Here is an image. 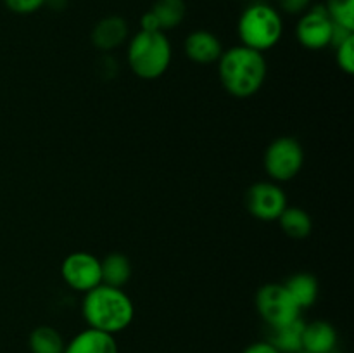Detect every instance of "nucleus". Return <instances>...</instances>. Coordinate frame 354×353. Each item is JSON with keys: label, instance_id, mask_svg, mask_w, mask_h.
<instances>
[{"label": "nucleus", "instance_id": "nucleus-1", "mask_svg": "<svg viewBox=\"0 0 354 353\" xmlns=\"http://www.w3.org/2000/svg\"><path fill=\"white\" fill-rule=\"evenodd\" d=\"M82 314L88 327L114 336L133 322L135 307L121 287L99 284L85 293Z\"/></svg>", "mask_w": 354, "mask_h": 353}, {"label": "nucleus", "instance_id": "nucleus-2", "mask_svg": "<svg viewBox=\"0 0 354 353\" xmlns=\"http://www.w3.org/2000/svg\"><path fill=\"white\" fill-rule=\"evenodd\" d=\"M218 71L225 90L239 99H248L261 90L266 78V61L263 52L237 45L223 51L218 59Z\"/></svg>", "mask_w": 354, "mask_h": 353}, {"label": "nucleus", "instance_id": "nucleus-3", "mask_svg": "<svg viewBox=\"0 0 354 353\" xmlns=\"http://www.w3.org/2000/svg\"><path fill=\"white\" fill-rule=\"evenodd\" d=\"M171 44L165 31H138L128 44V64L142 80H156L171 64Z\"/></svg>", "mask_w": 354, "mask_h": 353}, {"label": "nucleus", "instance_id": "nucleus-4", "mask_svg": "<svg viewBox=\"0 0 354 353\" xmlns=\"http://www.w3.org/2000/svg\"><path fill=\"white\" fill-rule=\"evenodd\" d=\"M237 33L244 47L254 48L258 52L270 51L282 38V16L268 3L254 2L242 10L237 23Z\"/></svg>", "mask_w": 354, "mask_h": 353}, {"label": "nucleus", "instance_id": "nucleus-5", "mask_svg": "<svg viewBox=\"0 0 354 353\" xmlns=\"http://www.w3.org/2000/svg\"><path fill=\"white\" fill-rule=\"evenodd\" d=\"M304 165V151L299 141L292 137H279L266 147L265 170L275 182H289L296 179Z\"/></svg>", "mask_w": 354, "mask_h": 353}, {"label": "nucleus", "instance_id": "nucleus-6", "mask_svg": "<svg viewBox=\"0 0 354 353\" xmlns=\"http://www.w3.org/2000/svg\"><path fill=\"white\" fill-rule=\"evenodd\" d=\"M256 308L272 329L282 327L299 318V307L290 298L283 284H265L256 294Z\"/></svg>", "mask_w": 354, "mask_h": 353}, {"label": "nucleus", "instance_id": "nucleus-7", "mask_svg": "<svg viewBox=\"0 0 354 353\" xmlns=\"http://www.w3.org/2000/svg\"><path fill=\"white\" fill-rule=\"evenodd\" d=\"M61 275L73 291L86 293V291L102 284L100 260L95 255L86 251L71 253L62 262Z\"/></svg>", "mask_w": 354, "mask_h": 353}, {"label": "nucleus", "instance_id": "nucleus-8", "mask_svg": "<svg viewBox=\"0 0 354 353\" xmlns=\"http://www.w3.org/2000/svg\"><path fill=\"white\" fill-rule=\"evenodd\" d=\"M245 206L258 220L273 221L279 220L287 208V196L275 182H258L249 187L245 194Z\"/></svg>", "mask_w": 354, "mask_h": 353}, {"label": "nucleus", "instance_id": "nucleus-9", "mask_svg": "<svg viewBox=\"0 0 354 353\" xmlns=\"http://www.w3.org/2000/svg\"><path fill=\"white\" fill-rule=\"evenodd\" d=\"M334 23L328 17L325 6H315L303 12L296 26V38L304 48L320 51L332 44Z\"/></svg>", "mask_w": 354, "mask_h": 353}, {"label": "nucleus", "instance_id": "nucleus-10", "mask_svg": "<svg viewBox=\"0 0 354 353\" xmlns=\"http://www.w3.org/2000/svg\"><path fill=\"white\" fill-rule=\"evenodd\" d=\"M185 54L190 61L197 64H213L223 54V45L220 38L207 30H196L185 38Z\"/></svg>", "mask_w": 354, "mask_h": 353}, {"label": "nucleus", "instance_id": "nucleus-11", "mask_svg": "<svg viewBox=\"0 0 354 353\" xmlns=\"http://www.w3.org/2000/svg\"><path fill=\"white\" fill-rule=\"evenodd\" d=\"M92 44L99 51L111 52L123 45L128 38V23L121 16H107L102 17L99 23L93 26Z\"/></svg>", "mask_w": 354, "mask_h": 353}, {"label": "nucleus", "instance_id": "nucleus-12", "mask_svg": "<svg viewBox=\"0 0 354 353\" xmlns=\"http://www.w3.org/2000/svg\"><path fill=\"white\" fill-rule=\"evenodd\" d=\"M64 353H120V348L113 334L88 327L66 343Z\"/></svg>", "mask_w": 354, "mask_h": 353}, {"label": "nucleus", "instance_id": "nucleus-13", "mask_svg": "<svg viewBox=\"0 0 354 353\" xmlns=\"http://www.w3.org/2000/svg\"><path fill=\"white\" fill-rule=\"evenodd\" d=\"M337 346V331L327 320L304 324L303 350L308 353H332Z\"/></svg>", "mask_w": 354, "mask_h": 353}, {"label": "nucleus", "instance_id": "nucleus-14", "mask_svg": "<svg viewBox=\"0 0 354 353\" xmlns=\"http://www.w3.org/2000/svg\"><path fill=\"white\" fill-rule=\"evenodd\" d=\"M286 289L289 291L290 298L296 301L299 310L313 307L318 298V280L311 273L301 272L290 277L286 284Z\"/></svg>", "mask_w": 354, "mask_h": 353}, {"label": "nucleus", "instance_id": "nucleus-15", "mask_svg": "<svg viewBox=\"0 0 354 353\" xmlns=\"http://www.w3.org/2000/svg\"><path fill=\"white\" fill-rule=\"evenodd\" d=\"M100 275L102 284L113 287H123L131 277V263L123 253H111L100 260Z\"/></svg>", "mask_w": 354, "mask_h": 353}, {"label": "nucleus", "instance_id": "nucleus-16", "mask_svg": "<svg viewBox=\"0 0 354 353\" xmlns=\"http://www.w3.org/2000/svg\"><path fill=\"white\" fill-rule=\"evenodd\" d=\"M303 329L304 322L301 318H296L290 324L272 329L273 334L270 343L280 353H299L303 350Z\"/></svg>", "mask_w": 354, "mask_h": 353}, {"label": "nucleus", "instance_id": "nucleus-17", "mask_svg": "<svg viewBox=\"0 0 354 353\" xmlns=\"http://www.w3.org/2000/svg\"><path fill=\"white\" fill-rule=\"evenodd\" d=\"M31 353H64L66 341L57 329L50 325H38L28 339Z\"/></svg>", "mask_w": 354, "mask_h": 353}, {"label": "nucleus", "instance_id": "nucleus-18", "mask_svg": "<svg viewBox=\"0 0 354 353\" xmlns=\"http://www.w3.org/2000/svg\"><path fill=\"white\" fill-rule=\"evenodd\" d=\"M279 224L282 230L292 239H304L313 230V220L303 208L287 206L279 217Z\"/></svg>", "mask_w": 354, "mask_h": 353}, {"label": "nucleus", "instance_id": "nucleus-19", "mask_svg": "<svg viewBox=\"0 0 354 353\" xmlns=\"http://www.w3.org/2000/svg\"><path fill=\"white\" fill-rule=\"evenodd\" d=\"M151 12L158 19L161 31L173 30L185 19L187 3L185 0H156Z\"/></svg>", "mask_w": 354, "mask_h": 353}, {"label": "nucleus", "instance_id": "nucleus-20", "mask_svg": "<svg viewBox=\"0 0 354 353\" xmlns=\"http://www.w3.org/2000/svg\"><path fill=\"white\" fill-rule=\"evenodd\" d=\"M325 9L332 23L354 31V0H327Z\"/></svg>", "mask_w": 354, "mask_h": 353}, {"label": "nucleus", "instance_id": "nucleus-21", "mask_svg": "<svg viewBox=\"0 0 354 353\" xmlns=\"http://www.w3.org/2000/svg\"><path fill=\"white\" fill-rule=\"evenodd\" d=\"M335 59L337 64L346 75H353L354 73V35L346 38L344 42L335 47Z\"/></svg>", "mask_w": 354, "mask_h": 353}, {"label": "nucleus", "instance_id": "nucleus-22", "mask_svg": "<svg viewBox=\"0 0 354 353\" xmlns=\"http://www.w3.org/2000/svg\"><path fill=\"white\" fill-rule=\"evenodd\" d=\"M7 9L14 14H33L45 6V0H3Z\"/></svg>", "mask_w": 354, "mask_h": 353}, {"label": "nucleus", "instance_id": "nucleus-23", "mask_svg": "<svg viewBox=\"0 0 354 353\" xmlns=\"http://www.w3.org/2000/svg\"><path fill=\"white\" fill-rule=\"evenodd\" d=\"M279 6L283 12L296 16V14H303L310 9L311 0H279Z\"/></svg>", "mask_w": 354, "mask_h": 353}, {"label": "nucleus", "instance_id": "nucleus-24", "mask_svg": "<svg viewBox=\"0 0 354 353\" xmlns=\"http://www.w3.org/2000/svg\"><path fill=\"white\" fill-rule=\"evenodd\" d=\"M242 353H280L275 346L270 341H256L252 345H249L248 348H244Z\"/></svg>", "mask_w": 354, "mask_h": 353}, {"label": "nucleus", "instance_id": "nucleus-25", "mask_svg": "<svg viewBox=\"0 0 354 353\" xmlns=\"http://www.w3.org/2000/svg\"><path fill=\"white\" fill-rule=\"evenodd\" d=\"M140 30L142 31H161L158 19H156V16L151 12V10H147L145 14H142Z\"/></svg>", "mask_w": 354, "mask_h": 353}, {"label": "nucleus", "instance_id": "nucleus-26", "mask_svg": "<svg viewBox=\"0 0 354 353\" xmlns=\"http://www.w3.org/2000/svg\"><path fill=\"white\" fill-rule=\"evenodd\" d=\"M45 3H48L55 10H61L66 7V0H45Z\"/></svg>", "mask_w": 354, "mask_h": 353}, {"label": "nucleus", "instance_id": "nucleus-27", "mask_svg": "<svg viewBox=\"0 0 354 353\" xmlns=\"http://www.w3.org/2000/svg\"><path fill=\"white\" fill-rule=\"evenodd\" d=\"M299 353H308V352H304V350H301V352Z\"/></svg>", "mask_w": 354, "mask_h": 353}]
</instances>
